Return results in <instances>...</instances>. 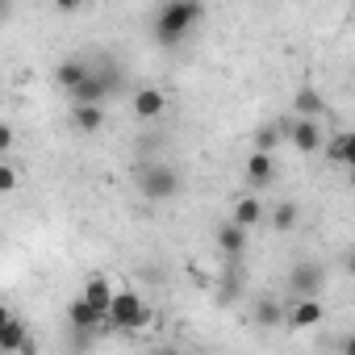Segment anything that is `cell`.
<instances>
[{"label":"cell","mask_w":355,"mask_h":355,"mask_svg":"<svg viewBox=\"0 0 355 355\" xmlns=\"http://www.w3.org/2000/svg\"><path fill=\"white\" fill-rule=\"evenodd\" d=\"M201 21H205V5H197V0H175V5H163L155 13V42L175 46V42H184Z\"/></svg>","instance_id":"cell-1"},{"label":"cell","mask_w":355,"mask_h":355,"mask_svg":"<svg viewBox=\"0 0 355 355\" xmlns=\"http://www.w3.org/2000/svg\"><path fill=\"white\" fill-rule=\"evenodd\" d=\"M134 189L146 201H175V197H180V189H184V180H180V167H171L167 159H155V163H138Z\"/></svg>","instance_id":"cell-2"},{"label":"cell","mask_w":355,"mask_h":355,"mask_svg":"<svg viewBox=\"0 0 355 355\" xmlns=\"http://www.w3.org/2000/svg\"><path fill=\"white\" fill-rule=\"evenodd\" d=\"M121 88V76H117V67H92V76L76 88V92H67V101H71V109H88V105H96V109H105V101L113 96Z\"/></svg>","instance_id":"cell-3"},{"label":"cell","mask_w":355,"mask_h":355,"mask_svg":"<svg viewBox=\"0 0 355 355\" xmlns=\"http://www.w3.org/2000/svg\"><path fill=\"white\" fill-rule=\"evenodd\" d=\"M146 326H150V305L138 293L121 288L109 309V330H146Z\"/></svg>","instance_id":"cell-4"},{"label":"cell","mask_w":355,"mask_h":355,"mask_svg":"<svg viewBox=\"0 0 355 355\" xmlns=\"http://www.w3.org/2000/svg\"><path fill=\"white\" fill-rule=\"evenodd\" d=\"M322 284H326V272H322L313 259H305V263H297V268L288 272V293H293V301H318V297H322Z\"/></svg>","instance_id":"cell-5"},{"label":"cell","mask_w":355,"mask_h":355,"mask_svg":"<svg viewBox=\"0 0 355 355\" xmlns=\"http://www.w3.org/2000/svg\"><path fill=\"white\" fill-rule=\"evenodd\" d=\"M30 338H34V334H30V326H26L13 309L0 313V351H5V355H21V347H26Z\"/></svg>","instance_id":"cell-6"},{"label":"cell","mask_w":355,"mask_h":355,"mask_svg":"<svg viewBox=\"0 0 355 355\" xmlns=\"http://www.w3.org/2000/svg\"><path fill=\"white\" fill-rule=\"evenodd\" d=\"M288 142H293L301 155H318V150L326 146V134H322V125H318L313 117H297V121L288 125Z\"/></svg>","instance_id":"cell-7"},{"label":"cell","mask_w":355,"mask_h":355,"mask_svg":"<svg viewBox=\"0 0 355 355\" xmlns=\"http://www.w3.org/2000/svg\"><path fill=\"white\" fill-rule=\"evenodd\" d=\"M130 109H134L138 121H155V117L167 113V92H163V88H138V92L130 96Z\"/></svg>","instance_id":"cell-8"},{"label":"cell","mask_w":355,"mask_h":355,"mask_svg":"<svg viewBox=\"0 0 355 355\" xmlns=\"http://www.w3.org/2000/svg\"><path fill=\"white\" fill-rule=\"evenodd\" d=\"M67 322H71L80 334H96V330H105V326H109V318H105V313H96L84 297H76V301L67 305Z\"/></svg>","instance_id":"cell-9"},{"label":"cell","mask_w":355,"mask_h":355,"mask_svg":"<svg viewBox=\"0 0 355 355\" xmlns=\"http://www.w3.org/2000/svg\"><path fill=\"white\" fill-rule=\"evenodd\" d=\"M96 313H105L109 318V309H113V301H117V288L109 284V276H88V284H84V293H80Z\"/></svg>","instance_id":"cell-10"},{"label":"cell","mask_w":355,"mask_h":355,"mask_svg":"<svg viewBox=\"0 0 355 355\" xmlns=\"http://www.w3.org/2000/svg\"><path fill=\"white\" fill-rule=\"evenodd\" d=\"M276 180V159L263 155V150H251L247 155V184L251 189H268Z\"/></svg>","instance_id":"cell-11"},{"label":"cell","mask_w":355,"mask_h":355,"mask_svg":"<svg viewBox=\"0 0 355 355\" xmlns=\"http://www.w3.org/2000/svg\"><path fill=\"white\" fill-rule=\"evenodd\" d=\"M263 218H268V214H263V201H259V197H234V209H230V222H234V226L255 230Z\"/></svg>","instance_id":"cell-12"},{"label":"cell","mask_w":355,"mask_h":355,"mask_svg":"<svg viewBox=\"0 0 355 355\" xmlns=\"http://www.w3.org/2000/svg\"><path fill=\"white\" fill-rule=\"evenodd\" d=\"M322 318H326L322 301H288V326H293V330L322 326Z\"/></svg>","instance_id":"cell-13"},{"label":"cell","mask_w":355,"mask_h":355,"mask_svg":"<svg viewBox=\"0 0 355 355\" xmlns=\"http://www.w3.org/2000/svg\"><path fill=\"white\" fill-rule=\"evenodd\" d=\"M88 76H92V67H88L84 59H63V63L55 67V84H59L63 92H76Z\"/></svg>","instance_id":"cell-14"},{"label":"cell","mask_w":355,"mask_h":355,"mask_svg":"<svg viewBox=\"0 0 355 355\" xmlns=\"http://www.w3.org/2000/svg\"><path fill=\"white\" fill-rule=\"evenodd\" d=\"M218 247H222V255L239 259V255L247 251V230L234 226V222H222V226H218Z\"/></svg>","instance_id":"cell-15"},{"label":"cell","mask_w":355,"mask_h":355,"mask_svg":"<svg viewBox=\"0 0 355 355\" xmlns=\"http://www.w3.org/2000/svg\"><path fill=\"white\" fill-rule=\"evenodd\" d=\"M71 125H76L80 134H101V130H105V109H96V105L71 109Z\"/></svg>","instance_id":"cell-16"},{"label":"cell","mask_w":355,"mask_h":355,"mask_svg":"<svg viewBox=\"0 0 355 355\" xmlns=\"http://www.w3.org/2000/svg\"><path fill=\"white\" fill-rule=\"evenodd\" d=\"M297 218H301V209H297V201H280V205L272 209V230H276V234H293V226H297Z\"/></svg>","instance_id":"cell-17"},{"label":"cell","mask_w":355,"mask_h":355,"mask_svg":"<svg viewBox=\"0 0 355 355\" xmlns=\"http://www.w3.org/2000/svg\"><path fill=\"white\" fill-rule=\"evenodd\" d=\"M255 322L268 326V330H272V326H288V309H284L280 301H259V305H255Z\"/></svg>","instance_id":"cell-18"},{"label":"cell","mask_w":355,"mask_h":355,"mask_svg":"<svg viewBox=\"0 0 355 355\" xmlns=\"http://www.w3.org/2000/svg\"><path fill=\"white\" fill-rule=\"evenodd\" d=\"M293 105H297V117H313V121H318V113H322V96H318L313 88H297Z\"/></svg>","instance_id":"cell-19"},{"label":"cell","mask_w":355,"mask_h":355,"mask_svg":"<svg viewBox=\"0 0 355 355\" xmlns=\"http://www.w3.org/2000/svg\"><path fill=\"white\" fill-rule=\"evenodd\" d=\"M276 146H280V125H259V130H255V150L272 155Z\"/></svg>","instance_id":"cell-20"},{"label":"cell","mask_w":355,"mask_h":355,"mask_svg":"<svg viewBox=\"0 0 355 355\" xmlns=\"http://www.w3.org/2000/svg\"><path fill=\"white\" fill-rule=\"evenodd\" d=\"M343 146H347V130H343V134H334V138H326V146H322V150H326V159H330V163H338V167H343Z\"/></svg>","instance_id":"cell-21"},{"label":"cell","mask_w":355,"mask_h":355,"mask_svg":"<svg viewBox=\"0 0 355 355\" xmlns=\"http://www.w3.org/2000/svg\"><path fill=\"white\" fill-rule=\"evenodd\" d=\"M17 189V163H5V167H0V193H13Z\"/></svg>","instance_id":"cell-22"},{"label":"cell","mask_w":355,"mask_h":355,"mask_svg":"<svg viewBox=\"0 0 355 355\" xmlns=\"http://www.w3.org/2000/svg\"><path fill=\"white\" fill-rule=\"evenodd\" d=\"M343 167L355 171V130H347V146H343Z\"/></svg>","instance_id":"cell-23"},{"label":"cell","mask_w":355,"mask_h":355,"mask_svg":"<svg viewBox=\"0 0 355 355\" xmlns=\"http://www.w3.org/2000/svg\"><path fill=\"white\" fill-rule=\"evenodd\" d=\"M13 146V125H0V150Z\"/></svg>","instance_id":"cell-24"},{"label":"cell","mask_w":355,"mask_h":355,"mask_svg":"<svg viewBox=\"0 0 355 355\" xmlns=\"http://www.w3.org/2000/svg\"><path fill=\"white\" fill-rule=\"evenodd\" d=\"M343 272H347V276H351V280H355V247H351V251H347V255H343Z\"/></svg>","instance_id":"cell-25"},{"label":"cell","mask_w":355,"mask_h":355,"mask_svg":"<svg viewBox=\"0 0 355 355\" xmlns=\"http://www.w3.org/2000/svg\"><path fill=\"white\" fill-rule=\"evenodd\" d=\"M338 355H355V334H347V338L338 343Z\"/></svg>","instance_id":"cell-26"},{"label":"cell","mask_w":355,"mask_h":355,"mask_svg":"<svg viewBox=\"0 0 355 355\" xmlns=\"http://www.w3.org/2000/svg\"><path fill=\"white\" fill-rule=\"evenodd\" d=\"M21 355H38V343H34V338H30V343H26V347H21Z\"/></svg>","instance_id":"cell-27"},{"label":"cell","mask_w":355,"mask_h":355,"mask_svg":"<svg viewBox=\"0 0 355 355\" xmlns=\"http://www.w3.org/2000/svg\"><path fill=\"white\" fill-rule=\"evenodd\" d=\"M150 355H180V351H171V347H159V351H150Z\"/></svg>","instance_id":"cell-28"},{"label":"cell","mask_w":355,"mask_h":355,"mask_svg":"<svg viewBox=\"0 0 355 355\" xmlns=\"http://www.w3.org/2000/svg\"><path fill=\"white\" fill-rule=\"evenodd\" d=\"M347 175H351V189H355V171H347Z\"/></svg>","instance_id":"cell-29"}]
</instances>
